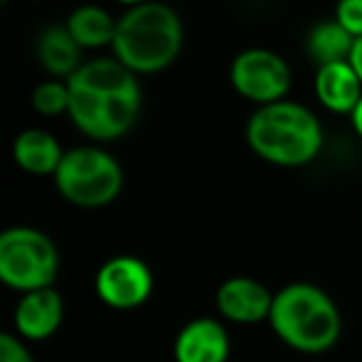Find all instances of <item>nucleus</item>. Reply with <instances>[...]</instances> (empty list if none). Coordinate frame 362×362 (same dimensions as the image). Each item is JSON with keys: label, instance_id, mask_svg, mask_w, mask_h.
<instances>
[{"label": "nucleus", "instance_id": "f257e3e1", "mask_svg": "<svg viewBox=\"0 0 362 362\" xmlns=\"http://www.w3.org/2000/svg\"><path fill=\"white\" fill-rule=\"evenodd\" d=\"M67 85H70L67 115L90 139H119L139 119L141 90L136 72H132L117 57L82 62Z\"/></svg>", "mask_w": 362, "mask_h": 362}, {"label": "nucleus", "instance_id": "f03ea898", "mask_svg": "<svg viewBox=\"0 0 362 362\" xmlns=\"http://www.w3.org/2000/svg\"><path fill=\"white\" fill-rule=\"evenodd\" d=\"M184 25L179 13L166 3L144 0L117 21L112 52L136 75H154L179 57Z\"/></svg>", "mask_w": 362, "mask_h": 362}, {"label": "nucleus", "instance_id": "7ed1b4c3", "mask_svg": "<svg viewBox=\"0 0 362 362\" xmlns=\"http://www.w3.org/2000/svg\"><path fill=\"white\" fill-rule=\"evenodd\" d=\"M246 141L253 154L276 166H303L322 149L320 119L298 102L261 105L246 124Z\"/></svg>", "mask_w": 362, "mask_h": 362}, {"label": "nucleus", "instance_id": "20e7f679", "mask_svg": "<svg viewBox=\"0 0 362 362\" xmlns=\"http://www.w3.org/2000/svg\"><path fill=\"white\" fill-rule=\"evenodd\" d=\"M273 332L288 347L308 355H320L337 345L342 317L335 300L313 283H291L273 296Z\"/></svg>", "mask_w": 362, "mask_h": 362}, {"label": "nucleus", "instance_id": "39448f33", "mask_svg": "<svg viewBox=\"0 0 362 362\" xmlns=\"http://www.w3.org/2000/svg\"><path fill=\"white\" fill-rule=\"evenodd\" d=\"M52 176L60 197L80 209L110 206L124 187L122 164L100 146H77L65 151Z\"/></svg>", "mask_w": 362, "mask_h": 362}, {"label": "nucleus", "instance_id": "423d86ee", "mask_svg": "<svg viewBox=\"0 0 362 362\" xmlns=\"http://www.w3.org/2000/svg\"><path fill=\"white\" fill-rule=\"evenodd\" d=\"M60 273V253L50 236L33 226H13L0 233V281L13 291L50 288Z\"/></svg>", "mask_w": 362, "mask_h": 362}, {"label": "nucleus", "instance_id": "0eeeda50", "mask_svg": "<svg viewBox=\"0 0 362 362\" xmlns=\"http://www.w3.org/2000/svg\"><path fill=\"white\" fill-rule=\"evenodd\" d=\"M228 77H231L233 90L256 105L286 100L293 85L288 62L278 52L266 50V47H251V50L238 52L231 62Z\"/></svg>", "mask_w": 362, "mask_h": 362}, {"label": "nucleus", "instance_id": "6e6552de", "mask_svg": "<svg viewBox=\"0 0 362 362\" xmlns=\"http://www.w3.org/2000/svg\"><path fill=\"white\" fill-rule=\"evenodd\" d=\"M95 291L105 305L115 310H134L149 300L154 276L136 256H115L97 271Z\"/></svg>", "mask_w": 362, "mask_h": 362}, {"label": "nucleus", "instance_id": "1a4fd4ad", "mask_svg": "<svg viewBox=\"0 0 362 362\" xmlns=\"http://www.w3.org/2000/svg\"><path fill=\"white\" fill-rule=\"evenodd\" d=\"M216 308L226 320L253 325V322L271 317L273 293L256 278L236 276L218 286Z\"/></svg>", "mask_w": 362, "mask_h": 362}, {"label": "nucleus", "instance_id": "9d476101", "mask_svg": "<svg viewBox=\"0 0 362 362\" xmlns=\"http://www.w3.org/2000/svg\"><path fill=\"white\" fill-rule=\"evenodd\" d=\"M62 315H65L62 296L50 286L23 293L13 320H16V330L21 332V337L47 340L62 325Z\"/></svg>", "mask_w": 362, "mask_h": 362}, {"label": "nucleus", "instance_id": "9b49d317", "mask_svg": "<svg viewBox=\"0 0 362 362\" xmlns=\"http://www.w3.org/2000/svg\"><path fill=\"white\" fill-rule=\"evenodd\" d=\"M231 352L226 327L214 317H197L181 327L174 342L176 362H226Z\"/></svg>", "mask_w": 362, "mask_h": 362}, {"label": "nucleus", "instance_id": "f8f14e48", "mask_svg": "<svg viewBox=\"0 0 362 362\" xmlns=\"http://www.w3.org/2000/svg\"><path fill=\"white\" fill-rule=\"evenodd\" d=\"M315 95L320 105L337 115H352L362 100V80L350 60L320 65L315 75Z\"/></svg>", "mask_w": 362, "mask_h": 362}, {"label": "nucleus", "instance_id": "ddd939ff", "mask_svg": "<svg viewBox=\"0 0 362 362\" xmlns=\"http://www.w3.org/2000/svg\"><path fill=\"white\" fill-rule=\"evenodd\" d=\"M62 156H65L62 144L45 129H25L13 141V159L28 174H55Z\"/></svg>", "mask_w": 362, "mask_h": 362}, {"label": "nucleus", "instance_id": "4468645a", "mask_svg": "<svg viewBox=\"0 0 362 362\" xmlns=\"http://www.w3.org/2000/svg\"><path fill=\"white\" fill-rule=\"evenodd\" d=\"M37 57L52 77L70 80L82 67V45L72 37L67 25H52L37 40Z\"/></svg>", "mask_w": 362, "mask_h": 362}, {"label": "nucleus", "instance_id": "2eb2a0df", "mask_svg": "<svg viewBox=\"0 0 362 362\" xmlns=\"http://www.w3.org/2000/svg\"><path fill=\"white\" fill-rule=\"evenodd\" d=\"M67 30L72 33L82 50H95V47H112L117 33V21L100 6H80L70 13L67 18Z\"/></svg>", "mask_w": 362, "mask_h": 362}, {"label": "nucleus", "instance_id": "dca6fc26", "mask_svg": "<svg viewBox=\"0 0 362 362\" xmlns=\"http://www.w3.org/2000/svg\"><path fill=\"white\" fill-rule=\"evenodd\" d=\"M352 45H355V35H350L337 21L317 23L308 33V40H305L308 55H310V60L317 67L330 65V62L350 60Z\"/></svg>", "mask_w": 362, "mask_h": 362}, {"label": "nucleus", "instance_id": "f3484780", "mask_svg": "<svg viewBox=\"0 0 362 362\" xmlns=\"http://www.w3.org/2000/svg\"><path fill=\"white\" fill-rule=\"evenodd\" d=\"M33 107H35L37 115L45 117H57V115H67L70 110V85L67 80H47L33 90Z\"/></svg>", "mask_w": 362, "mask_h": 362}, {"label": "nucleus", "instance_id": "a211bd4d", "mask_svg": "<svg viewBox=\"0 0 362 362\" xmlns=\"http://www.w3.org/2000/svg\"><path fill=\"white\" fill-rule=\"evenodd\" d=\"M335 21L350 35L362 37V0H337Z\"/></svg>", "mask_w": 362, "mask_h": 362}, {"label": "nucleus", "instance_id": "6ab92c4d", "mask_svg": "<svg viewBox=\"0 0 362 362\" xmlns=\"http://www.w3.org/2000/svg\"><path fill=\"white\" fill-rule=\"evenodd\" d=\"M0 362H35L25 345L21 342V337L3 332L0 335Z\"/></svg>", "mask_w": 362, "mask_h": 362}, {"label": "nucleus", "instance_id": "aec40b11", "mask_svg": "<svg viewBox=\"0 0 362 362\" xmlns=\"http://www.w3.org/2000/svg\"><path fill=\"white\" fill-rule=\"evenodd\" d=\"M350 65L355 67V72L362 80V37H355V45H352V52H350Z\"/></svg>", "mask_w": 362, "mask_h": 362}, {"label": "nucleus", "instance_id": "412c9836", "mask_svg": "<svg viewBox=\"0 0 362 362\" xmlns=\"http://www.w3.org/2000/svg\"><path fill=\"white\" fill-rule=\"evenodd\" d=\"M352 127H355V132L360 134V139H362V100L357 102V107L352 110Z\"/></svg>", "mask_w": 362, "mask_h": 362}, {"label": "nucleus", "instance_id": "4be33fe9", "mask_svg": "<svg viewBox=\"0 0 362 362\" xmlns=\"http://www.w3.org/2000/svg\"><path fill=\"white\" fill-rule=\"evenodd\" d=\"M117 3H122V6L132 8V6H139V3H144V0H117Z\"/></svg>", "mask_w": 362, "mask_h": 362}]
</instances>
